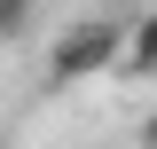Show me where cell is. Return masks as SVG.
Wrapping results in <instances>:
<instances>
[{
	"mask_svg": "<svg viewBox=\"0 0 157 149\" xmlns=\"http://www.w3.org/2000/svg\"><path fill=\"white\" fill-rule=\"evenodd\" d=\"M126 39H134V24H118V16H78L55 32V47H47V86H86V78L102 71H126Z\"/></svg>",
	"mask_w": 157,
	"mask_h": 149,
	"instance_id": "1",
	"label": "cell"
},
{
	"mask_svg": "<svg viewBox=\"0 0 157 149\" xmlns=\"http://www.w3.org/2000/svg\"><path fill=\"white\" fill-rule=\"evenodd\" d=\"M126 71H134V78H157V8L134 24V39H126Z\"/></svg>",
	"mask_w": 157,
	"mask_h": 149,
	"instance_id": "2",
	"label": "cell"
},
{
	"mask_svg": "<svg viewBox=\"0 0 157 149\" xmlns=\"http://www.w3.org/2000/svg\"><path fill=\"white\" fill-rule=\"evenodd\" d=\"M32 32V0H0V47Z\"/></svg>",
	"mask_w": 157,
	"mask_h": 149,
	"instance_id": "3",
	"label": "cell"
},
{
	"mask_svg": "<svg viewBox=\"0 0 157 149\" xmlns=\"http://www.w3.org/2000/svg\"><path fill=\"white\" fill-rule=\"evenodd\" d=\"M141 149H157V118H141Z\"/></svg>",
	"mask_w": 157,
	"mask_h": 149,
	"instance_id": "4",
	"label": "cell"
},
{
	"mask_svg": "<svg viewBox=\"0 0 157 149\" xmlns=\"http://www.w3.org/2000/svg\"><path fill=\"white\" fill-rule=\"evenodd\" d=\"M0 149H8V126H0Z\"/></svg>",
	"mask_w": 157,
	"mask_h": 149,
	"instance_id": "5",
	"label": "cell"
}]
</instances>
